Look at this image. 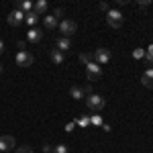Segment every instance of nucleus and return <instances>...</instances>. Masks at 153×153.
<instances>
[{
    "instance_id": "nucleus-24",
    "label": "nucleus",
    "mask_w": 153,
    "mask_h": 153,
    "mask_svg": "<svg viewBox=\"0 0 153 153\" xmlns=\"http://www.w3.org/2000/svg\"><path fill=\"white\" fill-rule=\"evenodd\" d=\"M16 153H33V149H31L29 145H23V147H19V149H16Z\"/></svg>"
},
{
    "instance_id": "nucleus-1",
    "label": "nucleus",
    "mask_w": 153,
    "mask_h": 153,
    "mask_svg": "<svg viewBox=\"0 0 153 153\" xmlns=\"http://www.w3.org/2000/svg\"><path fill=\"white\" fill-rule=\"evenodd\" d=\"M86 106H88L90 112H100V110L106 106V100L100 94H90L88 98H86Z\"/></svg>"
},
{
    "instance_id": "nucleus-5",
    "label": "nucleus",
    "mask_w": 153,
    "mask_h": 153,
    "mask_svg": "<svg viewBox=\"0 0 153 153\" xmlns=\"http://www.w3.org/2000/svg\"><path fill=\"white\" fill-rule=\"evenodd\" d=\"M92 55H94L96 63H108V61H110V57H112L110 49H106V47H98Z\"/></svg>"
},
{
    "instance_id": "nucleus-21",
    "label": "nucleus",
    "mask_w": 153,
    "mask_h": 153,
    "mask_svg": "<svg viewBox=\"0 0 153 153\" xmlns=\"http://www.w3.org/2000/svg\"><path fill=\"white\" fill-rule=\"evenodd\" d=\"M92 53H80V61H82L84 65H88V63H92Z\"/></svg>"
},
{
    "instance_id": "nucleus-9",
    "label": "nucleus",
    "mask_w": 153,
    "mask_h": 153,
    "mask_svg": "<svg viewBox=\"0 0 153 153\" xmlns=\"http://www.w3.org/2000/svg\"><path fill=\"white\" fill-rule=\"evenodd\" d=\"M55 47L61 51V53H68L71 49V41H70V37H59L57 41H55Z\"/></svg>"
},
{
    "instance_id": "nucleus-16",
    "label": "nucleus",
    "mask_w": 153,
    "mask_h": 153,
    "mask_svg": "<svg viewBox=\"0 0 153 153\" xmlns=\"http://www.w3.org/2000/svg\"><path fill=\"white\" fill-rule=\"evenodd\" d=\"M37 21H39V14H35L33 10H31V12H27V14H25V23L29 25L31 29H33V27L37 25Z\"/></svg>"
},
{
    "instance_id": "nucleus-11",
    "label": "nucleus",
    "mask_w": 153,
    "mask_h": 153,
    "mask_svg": "<svg viewBox=\"0 0 153 153\" xmlns=\"http://www.w3.org/2000/svg\"><path fill=\"white\" fill-rule=\"evenodd\" d=\"M49 57H51V61H53L55 65H61V63L65 61V53H61L59 49H51V53H49Z\"/></svg>"
},
{
    "instance_id": "nucleus-13",
    "label": "nucleus",
    "mask_w": 153,
    "mask_h": 153,
    "mask_svg": "<svg viewBox=\"0 0 153 153\" xmlns=\"http://www.w3.org/2000/svg\"><path fill=\"white\" fill-rule=\"evenodd\" d=\"M33 12L39 14V16L45 14V12H47V0H37L35 4H33Z\"/></svg>"
},
{
    "instance_id": "nucleus-15",
    "label": "nucleus",
    "mask_w": 153,
    "mask_h": 153,
    "mask_svg": "<svg viewBox=\"0 0 153 153\" xmlns=\"http://www.w3.org/2000/svg\"><path fill=\"white\" fill-rule=\"evenodd\" d=\"M43 25H45V27H47L49 31H51V29H55V27H59L57 19H55V16H53V14H45V16H43Z\"/></svg>"
},
{
    "instance_id": "nucleus-4",
    "label": "nucleus",
    "mask_w": 153,
    "mask_h": 153,
    "mask_svg": "<svg viewBox=\"0 0 153 153\" xmlns=\"http://www.w3.org/2000/svg\"><path fill=\"white\" fill-rule=\"evenodd\" d=\"M86 78H88L90 82H96L98 78H102V68H100L96 61L88 63V65H86Z\"/></svg>"
},
{
    "instance_id": "nucleus-26",
    "label": "nucleus",
    "mask_w": 153,
    "mask_h": 153,
    "mask_svg": "<svg viewBox=\"0 0 153 153\" xmlns=\"http://www.w3.org/2000/svg\"><path fill=\"white\" fill-rule=\"evenodd\" d=\"M53 16H55V19H59V16H63V10H61V8H55V12H53Z\"/></svg>"
},
{
    "instance_id": "nucleus-20",
    "label": "nucleus",
    "mask_w": 153,
    "mask_h": 153,
    "mask_svg": "<svg viewBox=\"0 0 153 153\" xmlns=\"http://www.w3.org/2000/svg\"><path fill=\"white\" fill-rule=\"evenodd\" d=\"M76 125H78V127H82V129H86V127L90 125V117H82V118H76Z\"/></svg>"
},
{
    "instance_id": "nucleus-22",
    "label": "nucleus",
    "mask_w": 153,
    "mask_h": 153,
    "mask_svg": "<svg viewBox=\"0 0 153 153\" xmlns=\"http://www.w3.org/2000/svg\"><path fill=\"white\" fill-rule=\"evenodd\" d=\"M133 57H135V59H143V57H145V49H141V47L133 49Z\"/></svg>"
},
{
    "instance_id": "nucleus-3",
    "label": "nucleus",
    "mask_w": 153,
    "mask_h": 153,
    "mask_svg": "<svg viewBox=\"0 0 153 153\" xmlns=\"http://www.w3.org/2000/svg\"><path fill=\"white\" fill-rule=\"evenodd\" d=\"M14 59H16V65H21V68H31V65L35 63L33 53H29V51H19Z\"/></svg>"
},
{
    "instance_id": "nucleus-28",
    "label": "nucleus",
    "mask_w": 153,
    "mask_h": 153,
    "mask_svg": "<svg viewBox=\"0 0 153 153\" xmlns=\"http://www.w3.org/2000/svg\"><path fill=\"white\" fill-rule=\"evenodd\" d=\"M149 4H151L149 0H147V2H145V0H143V2H139V6H141V8H145V6H149Z\"/></svg>"
},
{
    "instance_id": "nucleus-6",
    "label": "nucleus",
    "mask_w": 153,
    "mask_h": 153,
    "mask_svg": "<svg viewBox=\"0 0 153 153\" xmlns=\"http://www.w3.org/2000/svg\"><path fill=\"white\" fill-rule=\"evenodd\" d=\"M76 29H78L76 21H70V19H65V21H61V23H59V31L63 33V37L74 35V33H76Z\"/></svg>"
},
{
    "instance_id": "nucleus-25",
    "label": "nucleus",
    "mask_w": 153,
    "mask_h": 153,
    "mask_svg": "<svg viewBox=\"0 0 153 153\" xmlns=\"http://www.w3.org/2000/svg\"><path fill=\"white\" fill-rule=\"evenodd\" d=\"M98 8H100V10H104V12H108V10H110V6H108L106 2H100V4H98Z\"/></svg>"
},
{
    "instance_id": "nucleus-14",
    "label": "nucleus",
    "mask_w": 153,
    "mask_h": 153,
    "mask_svg": "<svg viewBox=\"0 0 153 153\" xmlns=\"http://www.w3.org/2000/svg\"><path fill=\"white\" fill-rule=\"evenodd\" d=\"M70 96L74 98V100H82L84 96H86V92H84L82 86H71L70 88Z\"/></svg>"
},
{
    "instance_id": "nucleus-17",
    "label": "nucleus",
    "mask_w": 153,
    "mask_h": 153,
    "mask_svg": "<svg viewBox=\"0 0 153 153\" xmlns=\"http://www.w3.org/2000/svg\"><path fill=\"white\" fill-rule=\"evenodd\" d=\"M16 8H19V10L31 12V10H33V2H31V0H23V2H19V4H16Z\"/></svg>"
},
{
    "instance_id": "nucleus-29",
    "label": "nucleus",
    "mask_w": 153,
    "mask_h": 153,
    "mask_svg": "<svg viewBox=\"0 0 153 153\" xmlns=\"http://www.w3.org/2000/svg\"><path fill=\"white\" fill-rule=\"evenodd\" d=\"M16 45H19V49H21V51H25V41H19Z\"/></svg>"
},
{
    "instance_id": "nucleus-31",
    "label": "nucleus",
    "mask_w": 153,
    "mask_h": 153,
    "mask_svg": "<svg viewBox=\"0 0 153 153\" xmlns=\"http://www.w3.org/2000/svg\"><path fill=\"white\" fill-rule=\"evenodd\" d=\"M4 53V43H2V39H0V55Z\"/></svg>"
},
{
    "instance_id": "nucleus-23",
    "label": "nucleus",
    "mask_w": 153,
    "mask_h": 153,
    "mask_svg": "<svg viewBox=\"0 0 153 153\" xmlns=\"http://www.w3.org/2000/svg\"><path fill=\"white\" fill-rule=\"evenodd\" d=\"M51 153H70V149H68L65 145H55V147L51 149Z\"/></svg>"
},
{
    "instance_id": "nucleus-10",
    "label": "nucleus",
    "mask_w": 153,
    "mask_h": 153,
    "mask_svg": "<svg viewBox=\"0 0 153 153\" xmlns=\"http://www.w3.org/2000/svg\"><path fill=\"white\" fill-rule=\"evenodd\" d=\"M27 39H29L31 43H39V41L43 39V31H41V29H37V27H33V29H29V31H27Z\"/></svg>"
},
{
    "instance_id": "nucleus-8",
    "label": "nucleus",
    "mask_w": 153,
    "mask_h": 153,
    "mask_svg": "<svg viewBox=\"0 0 153 153\" xmlns=\"http://www.w3.org/2000/svg\"><path fill=\"white\" fill-rule=\"evenodd\" d=\"M6 21H8V25H10V27H19V25L25 21V12L19 10V8H14V10L8 14V19H6Z\"/></svg>"
},
{
    "instance_id": "nucleus-12",
    "label": "nucleus",
    "mask_w": 153,
    "mask_h": 153,
    "mask_svg": "<svg viewBox=\"0 0 153 153\" xmlns=\"http://www.w3.org/2000/svg\"><path fill=\"white\" fill-rule=\"evenodd\" d=\"M141 84L145 88H153V68L145 70V74L141 76Z\"/></svg>"
},
{
    "instance_id": "nucleus-19",
    "label": "nucleus",
    "mask_w": 153,
    "mask_h": 153,
    "mask_svg": "<svg viewBox=\"0 0 153 153\" xmlns=\"http://www.w3.org/2000/svg\"><path fill=\"white\" fill-rule=\"evenodd\" d=\"M145 61H147V63H149V65H153V45H149V47H147V51H145Z\"/></svg>"
},
{
    "instance_id": "nucleus-7",
    "label": "nucleus",
    "mask_w": 153,
    "mask_h": 153,
    "mask_svg": "<svg viewBox=\"0 0 153 153\" xmlns=\"http://www.w3.org/2000/svg\"><path fill=\"white\" fill-rule=\"evenodd\" d=\"M14 149V137L12 135H0V151L8 153Z\"/></svg>"
},
{
    "instance_id": "nucleus-30",
    "label": "nucleus",
    "mask_w": 153,
    "mask_h": 153,
    "mask_svg": "<svg viewBox=\"0 0 153 153\" xmlns=\"http://www.w3.org/2000/svg\"><path fill=\"white\" fill-rule=\"evenodd\" d=\"M74 125H76V123H70V125L65 127V131H68V133H71V129H74Z\"/></svg>"
},
{
    "instance_id": "nucleus-18",
    "label": "nucleus",
    "mask_w": 153,
    "mask_h": 153,
    "mask_svg": "<svg viewBox=\"0 0 153 153\" xmlns=\"http://www.w3.org/2000/svg\"><path fill=\"white\" fill-rule=\"evenodd\" d=\"M90 125H94V127H102V125H104L98 112H94V114H90Z\"/></svg>"
},
{
    "instance_id": "nucleus-32",
    "label": "nucleus",
    "mask_w": 153,
    "mask_h": 153,
    "mask_svg": "<svg viewBox=\"0 0 153 153\" xmlns=\"http://www.w3.org/2000/svg\"><path fill=\"white\" fill-rule=\"evenodd\" d=\"M0 74H2V65H0Z\"/></svg>"
},
{
    "instance_id": "nucleus-2",
    "label": "nucleus",
    "mask_w": 153,
    "mask_h": 153,
    "mask_svg": "<svg viewBox=\"0 0 153 153\" xmlns=\"http://www.w3.org/2000/svg\"><path fill=\"white\" fill-rule=\"evenodd\" d=\"M106 23L110 25L112 29H118L123 25V12L117 10V8H110V10L106 12Z\"/></svg>"
},
{
    "instance_id": "nucleus-27",
    "label": "nucleus",
    "mask_w": 153,
    "mask_h": 153,
    "mask_svg": "<svg viewBox=\"0 0 153 153\" xmlns=\"http://www.w3.org/2000/svg\"><path fill=\"white\" fill-rule=\"evenodd\" d=\"M51 149H53V147H51L49 143H45V145H43V151H45V153H51Z\"/></svg>"
}]
</instances>
